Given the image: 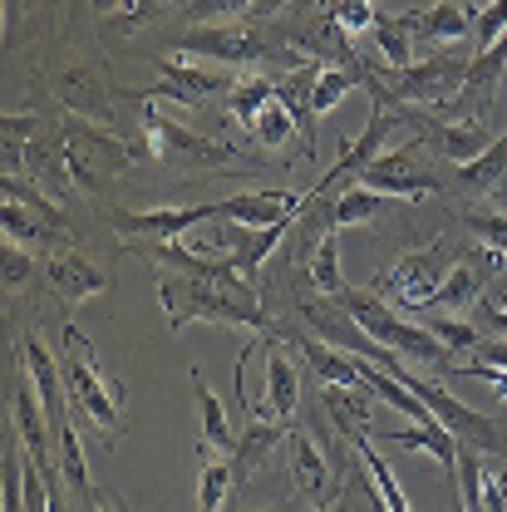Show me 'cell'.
Wrapping results in <instances>:
<instances>
[{
    "instance_id": "obj_30",
    "label": "cell",
    "mask_w": 507,
    "mask_h": 512,
    "mask_svg": "<svg viewBox=\"0 0 507 512\" xmlns=\"http://www.w3.org/2000/svg\"><path fill=\"white\" fill-rule=\"evenodd\" d=\"M375 45L389 69H409L414 64V30H409V15H380V25L370 30Z\"/></svg>"
},
{
    "instance_id": "obj_6",
    "label": "cell",
    "mask_w": 507,
    "mask_h": 512,
    "mask_svg": "<svg viewBox=\"0 0 507 512\" xmlns=\"http://www.w3.org/2000/svg\"><path fill=\"white\" fill-rule=\"evenodd\" d=\"M60 153H64V178H74L79 188H99L104 178L124 173L133 163V148L124 138H114L99 119H64L60 128Z\"/></svg>"
},
{
    "instance_id": "obj_1",
    "label": "cell",
    "mask_w": 507,
    "mask_h": 512,
    "mask_svg": "<svg viewBox=\"0 0 507 512\" xmlns=\"http://www.w3.org/2000/svg\"><path fill=\"white\" fill-rule=\"evenodd\" d=\"M158 306H163V316L173 325V335L188 330L192 320L227 325V330H256V335H281L276 320L261 311L252 276H242L232 261H222L207 276H178V271L163 276L158 281Z\"/></svg>"
},
{
    "instance_id": "obj_23",
    "label": "cell",
    "mask_w": 507,
    "mask_h": 512,
    "mask_svg": "<svg viewBox=\"0 0 507 512\" xmlns=\"http://www.w3.org/2000/svg\"><path fill=\"white\" fill-rule=\"evenodd\" d=\"M394 202H399V197H384V192L365 188V183H350V188L335 197L330 227H335V232H345V227H360V222H380V217H394Z\"/></svg>"
},
{
    "instance_id": "obj_20",
    "label": "cell",
    "mask_w": 507,
    "mask_h": 512,
    "mask_svg": "<svg viewBox=\"0 0 507 512\" xmlns=\"http://www.w3.org/2000/svg\"><path fill=\"white\" fill-rule=\"evenodd\" d=\"M389 444L394 448H419V453H429L439 468H444L448 478L458 483V439H453V429H448L444 419H429V424H414V429H399V434H389Z\"/></svg>"
},
{
    "instance_id": "obj_33",
    "label": "cell",
    "mask_w": 507,
    "mask_h": 512,
    "mask_svg": "<svg viewBox=\"0 0 507 512\" xmlns=\"http://www.w3.org/2000/svg\"><path fill=\"white\" fill-rule=\"evenodd\" d=\"M5 202H20V207H30L35 217H45L50 227H60L64 232V212L55 197H45L40 188H30V178L25 173H5Z\"/></svg>"
},
{
    "instance_id": "obj_3",
    "label": "cell",
    "mask_w": 507,
    "mask_h": 512,
    "mask_svg": "<svg viewBox=\"0 0 507 512\" xmlns=\"http://www.w3.org/2000/svg\"><path fill=\"white\" fill-rule=\"evenodd\" d=\"M345 311H350V320L375 340V345H384V350H394V355H404L409 365H424V370H439V375H448L453 380V350H448L444 340L429 330V325H414L409 316H399L394 306H384L380 296H370V291H340L335 296Z\"/></svg>"
},
{
    "instance_id": "obj_22",
    "label": "cell",
    "mask_w": 507,
    "mask_h": 512,
    "mask_svg": "<svg viewBox=\"0 0 507 512\" xmlns=\"http://www.w3.org/2000/svg\"><path fill=\"white\" fill-rule=\"evenodd\" d=\"M188 375H192L197 409H202V439H207L212 453H227V458H232V453H237V439H242V434L232 429V414H227V409H222V399L207 389V380H202V370H197V365H192Z\"/></svg>"
},
{
    "instance_id": "obj_7",
    "label": "cell",
    "mask_w": 507,
    "mask_h": 512,
    "mask_svg": "<svg viewBox=\"0 0 507 512\" xmlns=\"http://www.w3.org/2000/svg\"><path fill=\"white\" fill-rule=\"evenodd\" d=\"M448 271H453V252H448V242H434V247H424V252L399 256L380 281H375V291L394 301L399 316H409V311L429 316L434 301H439V286H444Z\"/></svg>"
},
{
    "instance_id": "obj_14",
    "label": "cell",
    "mask_w": 507,
    "mask_h": 512,
    "mask_svg": "<svg viewBox=\"0 0 507 512\" xmlns=\"http://www.w3.org/2000/svg\"><path fill=\"white\" fill-rule=\"evenodd\" d=\"M261 350H266V399L256 404L252 414L291 424V414L301 409V370H296V355H291L276 335H261Z\"/></svg>"
},
{
    "instance_id": "obj_46",
    "label": "cell",
    "mask_w": 507,
    "mask_h": 512,
    "mask_svg": "<svg viewBox=\"0 0 507 512\" xmlns=\"http://www.w3.org/2000/svg\"><path fill=\"white\" fill-rule=\"evenodd\" d=\"M453 512H468V508H463V503H458V498H453Z\"/></svg>"
},
{
    "instance_id": "obj_40",
    "label": "cell",
    "mask_w": 507,
    "mask_h": 512,
    "mask_svg": "<svg viewBox=\"0 0 507 512\" xmlns=\"http://www.w3.org/2000/svg\"><path fill=\"white\" fill-rule=\"evenodd\" d=\"M5 291H15V286H25V276H30V247H15V242H5Z\"/></svg>"
},
{
    "instance_id": "obj_38",
    "label": "cell",
    "mask_w": 507,
    "mask_h": 512,
    "mask_svg": "<svg viewBox=\"0 0 507 512\" xmlns=\"http://www.w3.org/2000/svg\"><path fill=\"white\" fill-rule=\"evenodd\" d=\"M424 325L444 340L453 355H458V350H478V345H483L478 325H468V320H458V316H434V311H429V320H424Z\"/></svg>"
},
{
    "instance_id": "obj_11",
    "label": "cell",
    "mask_w": 507,
    "mask_h": 512,
    "mask_svg": "<svg viewBox=\"0 0 507 512\" xmlns=\"http://www.w3.org/2000/svg\"><path fill=\"white\" fill-rule=\"evenodd\" d=\"M355 183H365V188L384 192V197H429V192H439V178L424 168V158H419V148L414 143H399V148H389V153H380Z\"/></svg>"
},
{
    "instance_id": "obj_31",
    "label": "cell",
    "mask_w": 507,
    "mask_h": 512,
    "mask_svg": "<svg viewBox=\"0 0 507 512\" xmlns=\"http://www.w3.org/2000/svg\"><path fill=\"white\" fill-rule=\"evenodd\" d=\"M463 227L488 247L493 266L503 271L507 266V212H498V207H468V212H463Z\"/></svg>"
},
{
    "instance_id": "obj_8",
    "label": "cell",
    "mask_w": 507,
    "mask_h": 512,
    "mask_svg": "<svg viewBox=\"0 0 507 512\" xmlns=\"http://www.w3.org/2000/svg\"><path fill=\"white\" fill-rule=\"evenodd\" d=\"M143 138H148V153H153L158 163L183 168V173H192V168H227V163H237V148H232V143H222V138H202V133H192V128L163 119L153 99H143Z\"/></svg>"
},
{
    "instance_id": "obj_19",
    "label": "cell",
    "mask_w": 507,
    "mask_h": 512,
    "mask_svg": "<svg viewBox=\"0 0 507 512\" xmlns=\"http://www.w3.org/2000/svg\"><path fill=\"white\" fill-rule=\"evenodd\" d=\"M286 434H291V424H281V419H261V414H247V429H242L237 453H232L237 483H247L252 473H261L266 453H276V448L286 444Z\"/></svg>"
},
{
    "instance_id": "obj_27",
    "label": "cell",
    "mask_w": 507,
    "mask_h": 512,
    "mask_svg": "<svg viewBox=\"0 0 507 512\" xmlns=\"http://www.w3.org/2000/svg\"><path fill=\"white\" fill-rule=\"evenodd\" d=\"M232 488H237V468H232V458H227V453L207 458L202 473H197V512H222L227 508V498H232Z\"/></svg>"
},
{
    "instance_id": "obj_16",
    "label": "cell",
    "mask_w": 507,
    "mask_h": 512,
    "mask_svg": "<svg viewBox=\"0 0 507 512\" xmlns=\"http://www.w3.org/2000/svg\"><path fill=\"white\" fill-rule=\"evenodd\" d=\"M409 30H414V40H424L434 50H453L458 40L473 35V10L458 5V0H439V5L409 15Z\"/></svg>"
},
{
    "instance_id": "obj_36",
    "label": "cell",
    "mask_w": 507,
    "mask_h": 512,
    "mask_svg": "<svg viewBox=\"0 0 507 512\" xmlns=\"http://www.w3.org/2000/svg\"><path fill=\"white\" fill-rule=\"evenodd\" d=\"M325 15H330L345 35H355V30H375V25H380L375 0H325Z\"/></svg>"
},
{
    "instance_id": "obj_37",
    "label": "cell",
    "mask_w": 507,
    "mask_h": 512,
    "mask_svg": "<svg viewBox=\"0 0 507 512\" xmlns=\"http://www.w3.org/2000/svg\"><path fill=\"white\" fill-rule=\"evenodd\" d=\"M261 0H192L183 10V20L192 25H222V20H237V15H252Z\"/></svg>"
},
{
    "instance_id": "obj_18",
    "label": "cell",
    "mask_w": 507,
    "mask_h": 512,
    "mask_svg": "<svg viewBox=\"0 0 507 512\" xmlns=\"http://www.w3.org/2000/svg\"><path fill=\"white\" fill-rule=\"evenodd\" d=\"M50 286L60 291L69 306H79V301H94L99 291H109V271H99L89 256L79 252H60L50 256Z\"/></svg>"
},
{
    "instance_id": "obj_41",
    "label": "cell",
    "mask_w": 507,
    "mask_h": 512,
    "mask_svg": "<svg viewBox=\"0 0 507 512\" xmlns=\"http://www.w3.org/2000/svg\"><path fill=\"white\" fill-rule=\"evenodd\" d=\"M478 320L493 330V335H507V291H493L478 301Z\"/></svg>"
},
{
    "instance_id": "obj_24",
    "label": "cell",
    "mask_w": 507,
    "mask_h": 512,
    "mask_svg": "<svg viewBox=\"0 0 507 512\" xmlns=\"http://www.w3.org/2000/svg\"><path fill=\"white\" fill-rule=\"evenodd\" d=\"M458 178H463V188H473V192H498L507 188V128L473 158V163H463L458 168Z\"/></svg>"
},
{
    "instance_id": "obj_39",
    "label": "cell",
    "mask_w": 507,
    "mask_h": 512,
    "mask_svg": "<svg viewBox=\"0 0 507 512\" xmlns=\"http://www.w3.org/2000/svg\"><path fill=\"white\" fill-rule=\"evenodd\" d=\"M473 35H478V50H488L493 40L507 35V0H488L483 10H473Z\"/></svg>"
},
{
    "instance_id": "obj_15",
    "label": "cell",
    "mask_w": 507,
    "mask_h": 512,
    "mask_svg": "<svg viewBox=\"0 0 507 512\" xmlns=\"http://www.w3.org/2000/svg\"><path fill=\"white\" fill-rule=\"evenodd\" d=\"M109 222L128 242H173V237H188L192 227L212 222V202L207 207H158V212H109Z\"/></svg>"
},
{
    "instance_id": "obj_32",
    "label": "cell",
    "mask_w": 507,
    "mask_h": 512,
    "mask_svg": "<svg viewBox=\"0 0 507 512\" xmlns=\"http://www.w3.org/2000/svg\"><path fill=\"white\" fill-rule=\"evenodd\" d=\"M168 5H183V10H188L192 0H94V10L114 20V35H128V30L148 25V20H153L158 10H168Z\"/></svg>"
},
{
    "instance_id": "obj_45",
    "label": "cell",
    "mask_w": 507,
    "mask_h": 512,
    "mask_svg": "<svg viewBox=\"0 0 507 512\" xmlns=\"http://www.w3.org/2000/svg\"><path fill=\"white\" fill-rule=\"evenodd\" d=\"M89 512H133L124 503V498H119V493H109V488H99V498H94V508Z\"/></svg>"
},
{
    "instance_id": "obj_9",
    "label": "cell",
    "mask_w": 507,
    "mask_h": 512,
    "mask_svg": "<svg viewBox=\"0 0 507 512\" xmlns=\"http://www.w3.org/2000/svg\"><path fill=\"white\" fill-rule=\"evenodd\" d=\"M286 458H291V478H296V493L306 498L311 512H340L345 503V483L340 473L330 468V453L311 429H291L286 434Z\"/></svg>"
},
{
    "instance_id": "obj_26",
    "label": "cell",
    "mask_w": 507,
    "mask_h": 512,
    "mask_svg": "<svg viewBox=\"0 0 507 512\" xmlns=\"http://www.w3.org/2000/svg\"><path fill=\"white\" fill-rule=\"evenodd\" d=\"M0 227H5V242H15V247H50L60 237V227H50L45 217H35L20 202H5L0 207Z\"/></svg>"
},
{
    "instance_id": "obj_35",
    "label": "cell",
    "mask_w": 507,
    "mask_h": 512,
    "mask_svg": "<svg viewBox=\"0 0 507 512\" xmlns=\"http://www.w3.org/2000/svg\"><path fill=\"white\" fill-rule=\"evenodd\" d=\"M365 79L355 74V69H335V64H325L320 69V79H316V94H311V109H316V119H325L350 89H360Z\"/></svg>"
},
{
    "instance_id": "obj_43",
    "label": "cell",
    "mask_w": 507,
    "mask_h": 512,
    "mask_svg": "<svg viewBox=\"0 0 507 512\" xmlns=\"http://www.w3.org/2000/svg\"><path fill=\"white\" fill-rule=\"evenodd\" d=\"M453 380H483L493 384V394L507 399V370H493V365H468V370H453Z\"/></svg>"
},
{
    "instance_id": "obj_29",
    "label": "cell",
    "mask_w": 507,
    "mask_h": 512,
    "mask_svg": "<svg viewBox=\"0 0 507 512\" xmlns=\"http://www.w3.org/2000/svg\"><path fill=\"white\" fill-rule=\"evenodd\" d=\"M276 99V79L271 74H237V89L227 94V114L242 128H252V119Z\"/></svg>"
},
{
    "instance_id": "obj_12",
    "label": "cell",
    "mask_w": 507,
    "mask_h": 512,
    "mask_svg": "<svg viewBox=\"0 0 507 512\" xmlns=\"http://www.w3.org/2000/svg\"><path fill=\"white\" fill-rule=\"evenodd\" d=\"M458 503L468 512H507V468L493 453L458 448Z\"/></svg>"
},
{
    "instance_id": "obj_17",
    "label": "cell",
    "mask_w": 507,
    "mask_h": 512,
    "mask_svg": "<svg viewBox=\"0 0 507 512\" xmlns=\"http://www.w3.org/2000/svg\"><path fill=\"white\" fill-rule=\"evenodd\" d=\"M498 276V266H493V256H488V247L483 252H468V256H458L453 261V271L444 276V286H439V301H434V311L444 306L448 316L453 311H463V306H473V296L488 286Z\"/></svg>"
},
{
    "instance_id": "obj_4",
    "label": "cell",
    "mask_w": 507,
    "mask_h": 512,
    "mask_svg": "<svg viewBox=\"0 0 507 512\" xmlns=\"http://www.w3.org/2000/svg\"><path fill=\"white\" fill-rule=\"evenodd\" d=\"M178 55H202V60H217L227 69H256V64L276 60L286 69L306 64L311 55H301L296 45H281L266 25H247V20H222V25H192L178 35Z\"/></svg>"
},
{
    "instance_id": "obj_13",
    "label": "cell",
    "mask_w": 507,
    "mask_h": 512,
    "mask_svg": "<svg viewBox=\"0 0 507 512\" xmlns=\"http://www.w3.org/2000/svg\"><path fill=\"white\" fill-rule=\"evenodd\" d=\"M306 212V192L261 188V192H232L212 202V222H242V227H276Z\"/></svg>"
},
{
    "instance_id": "obj_10",
    "label": "cell",
    "mask_w": 507,
    "mask_h": 512,
    "mask_svg": "<svg viewBox=\"0 0 507 512\" xmlns=\"http://www.w3.org/2000/svg\"><path fill=\"white\" fill-rule=\"evenodd\" d=\"M153 64H158V84L133 94V99H168V104H183V109H202L207 99H227L237 89V79L222 74V69H197V64H183L173 55Z\"/></svg>"
},
{
    "instance_id": "obj_21",
    "label": "cell",
    "mask_w": 507,
    "mask_h": 512,
    "mask_svg": "<svg viewBox=\"0 0 507 512\" xmlns=\"http://www.w3.org/2000/svg\"><path fill=\"white\" fill-rule=\"evenodd\" d=\"M320 414L350 439L360 429H370V414H375V394L370 389H345V384H325L320 389Z\"/></svg>"
},
{
    "instance_id": "obj_5",
    "label": "cell",
    "mask_w": 507,
    "mask_h": 512,
    "mask_svg": "<svg viewBox=\"0 0 507 512\" xmlns=\"http://www.w3.org/2000/svg\"><path fill=\"white\" fill-rule=\"evenodd\" d=\"M468 60L463 50H434L429 60H414L409 69H370L375 84H384L394 99L414 104V109H434V114H448L463 94V79H468Z\"/></svg>"
},
{
    "instance_id": "obj_2",
    "label": "cell",
    "mask_w": 507,
    "mask_h": 512,
    "mask_svg": "<svg viewBox=\"0 0 507 512\" xmlns=\"http://www.w3.org/2000/svg\"><path fill=\"white\" fill-rule=\"evenodd\" d=\"M60 375L69 389V409L104 434V444H119L124 434V384L109 380L94 345L84 340L79 325H64V355H60Z\"/></svg>"
},
{
    "instance_id": "obj_42",
    "label": "cell",
    "mask_w": 507,
    "mask_h": 512,
    "mask_svg": "<svg viewBox=\"0 0 507 512\" xmlns=\"http://www.w3.org/2000/svg\"><path fill=\"white\" fill-rule=\"evenodd\" d=\"M0 128H5V148H25V143H35L30 133L40 128V119H35V114H5Z\"/></svg>"
},
{
    "instance_id": "obj_28",
    "label": "cell",
    "mask_w": 507,
    "mask_h": 512,
    "mask_svg": "<svg viewBox=\"0 0 507 512\" xmlns=\"http://www.w3.org/2000/svg\"><path fill=\"white\" fill-rule=\"evenodd\" d=\"M306 276H311V286H316L320 296H340L345 291V276H340V232H325L311 256H306Z\"/></svg>"
},
{
    "instance_id": "obj_25",
    "label": "cell",
    "mask_w": 507,
    "mask_h": 512,
    "mask_svg": "<svg viewBox=\"0 0 507 512\" xmlns=\"http://www.w3.org/2000/svg\"><path fill=\"white\" fill-rule=\"evenodd\" d=\"M60 473L64 483L74 488V498H84L89 508H94V498H99V488H94V478H89V463H84V444H79V434H74V424L64 419L60 424Z\"/></svg>"
},
{
    "instance_id": "obj_34",
    "label": "cell",
    "mask_w": 507,
    "mask_h": 512,
    "mask_svg": "<svg viewBox=\"0 0 507 512\" xmlns=\"http://www.w3.org/2000/svg\"><path fill=\"white\" fill-rule=\"evenodd\" d=\"M247 133H252L261 148H281V143L301 138V133H296V119L286 114V104H281V99H271V104H266V109L252 119V128H247Z\"/></svg>"
},
{
    "instance_id": "obj_44",
    "label": "cell",
    "mask_w": 507,
    "mask_h": 512,
    "mask_svg": "<svg viewBox=\"0 0 507 512\" xmlns=\"http://www.w3.org/2000/svg\"><path fill=\"white\" fill-rule=\"evenodd\" d=\"M473 365H493V370H507V340H503V335L483 340V345L473 350Z\"/></svg>"
}]
</instances>
